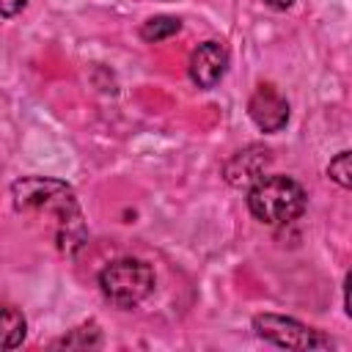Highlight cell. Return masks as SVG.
<instances>
[{
  "instance_id": "3",
  "label": "cell",
  "mask_w": 352,
  "mask_h": 352,
  "mask_svg": "<svg viewBox=\"0 0 352 352\" xmlns=\"http://www.w3.org/2000/svg\"><path fill=\"white\" fill-rule=\"evenodd\" d=\"M102 294L118 308H135L154 292V270L140 258H116L99 272Z\"/></svg>"
},
{
  "instance_id": "7",
  "label": "cell",
  "mask_w": 352,
  "mask_h": 352,
  "mask_svg": "<svg viewBox=\"0 0 352 352\" xmlns=\"http://www.w3.org/2000/svg\"><path fill=\"white\" fill-rule=\"evenodd\" d=\"M267 165H270V151L264 146H248V148L236 151L226 162L223 173L228 179V184H234V187H250L256 179L264 176V168Z\"/></svg>"
},
{
  "instance_id": "4",
  "label": "cell",
  "mask_w": 352,
  "mask_h": 352,
  "mask_svg": "<svg viewBox=\"0 0 352 352\" xmlns=\"http://www.w3.org/2000/svg\"><path fill=\"white\" fill-rule=\"evenodd\" d=\"M253 330H256V336L261 341L275 344L280 349L308 352V349L333 346V341L324 333H319V330H314V327H308V324H302V322H297L292 316H280V314H258V316H253Z\"/></svg>"
},
{
  "instance_id": "5",
  "label": "cell",
  "mask_w": 352,
  "mask_h": 352,
  "mask_svg": "<svg viewBox=\"0 0 352 352\" xmlns=\"http://www.w3.org/2000/svg\"><path fill=\"white\" fill-rule=\"evenodd\" d=\"M248 113L253 118V124L261 129V132H280L286 124H289V102L286 96L270 85V82H261L250 102H248Z\"/></svg>"
},
{
  "instance_id": "8",
  "label": "cell",
  "mask_w": 352,
  "mask_h": 352,
  "mask_svg": "<svg viewBox=\"0 0 352 352\" xmlns=\"http://www.w3.org/2000/svg\"><path fill=\"white\" fill-rule=\"evenodd\" d=\"M25 333H28L25 314L14 305H3L0 308V349H16L25 341Z\"/></svg>"
},
{
  "instance_id": "10",
  "label": "cell",
  "mask_w": 352,
  "mask_h": 352,
  "mask_svg": "<svg viewBox=\"0 0 352 352\" xmlns=\"http://www.w3.org/2000/svg\"><path fill=\"white\" fill-rule=\"evenodd\" d=\"M102 344V333L96 327V322H85L74 330H69L63 338H58L52 346H66V349H88V346H99Z\"/></svg>"
},
{
  "instance_id": "2",
  "label": "cell",
  "mask_w": 352,
  "mask_h": 352,
  "mask_svg": "<svg viewBox=\"0 0 352 352\" xmlns=\"http://www.w3.org/2000/svg\"><path fill=\"white\" fill-rule=\"evenodd\" d=\"M248 209L256 220L267 226H283L302 214L305 190L297 179L283 173H264L248 187Z\"/></svg>"
},
{
  "instance_id": "9",
  "label": "cell",
  "mask_w": 352,
  "mask_h": 352,
  "mask_svg": "<svg viewBox=\"0 0 352 352\" xmlns=\"http://www.w3.org/2000/svg\"><path fill=\"white\" fill-rule=\"evenodd\" d=\"M182 30V22L176 16H168V14H160V16H151L143 22L140 28V38L148 41V44H157V41H165L170 36H176Z\"/></svg>"
},
{
  "instance_id": "11",
  "label": "cell",
  "mask_w": 352,
  "mask_h": 352,
  "mask_svg": "<svg viewBox=\"0 0 352 352\" xmlns=\"http://www.w3.org/2000/svg\"><path fill=\"white\" fill-rule=\"evenodd\" d=\"M327 176H330L338 187L349 190V184H352V168H349V151H346V148L338 151V154L330 160V165H327Z\"/></svg>"
},
{
  "instance_id": "13",
  "label": "cell",
  "mask_w": 352,
  "mask_h": 352,
  "mask_svg": "<svg viewBox=\"0 0 352 352\" xmlns=\"http://www.w3.org/2000/svg\"><path fill=\"white\" fill-rule=\"evenodd\" d=\"M264 3H267L270 8H275V11H286V8H289L294 0H264Z\"/></svg>"
},
{
  "instance_id": "12",
  "label": "cell",
  "mask_w": 352,
  "mask_h": 352,
  "mask_svg": "<svg viewBox=\"0 0 352 352\" xmlns=\"http://www.w3.org/2000/svg\"><path fill=\"white\" fill-rule=\"evenodd\" d=\"M25 6L28 0H0V16H16Z\"/></svg>"
},
{
  "instance_id": "6",
  "label": "cell",
  "mask_w": 352,
  "mask_h": 352,
  "mask_svg": "<svg viewBox=\"0 0 352 352\" xmlns=\"http://www.w3.org/2000/svg\"><path fill=\"white\" fill-rule=\"evenodd\" d=\"M226 69H228V50L220 44V41H204L192 50L190 55V63H187V72H190V80L209 91L214 88L223 77H226Z\"/></svg>"
},
{
  "instance_id": "1",
  "label": "cell",
  "mask_w": 352,
  "mask_h": 352,
  "mask_svg": "<svg viewBox=\"0 0 352 352\" xmlns=\"http://www.w3.org/2000/svg\"><path fill=\"white\" fill-rule=\"evenodd\" d=\"M11 201H14L16 212H44V214H50L58 248L66 256H74L85 245L88 231H85V223H82V209H80V201H77L74 190L66 182L50 179V176L16 179L11 184Z\"/></svg>"
}]
</instances>
